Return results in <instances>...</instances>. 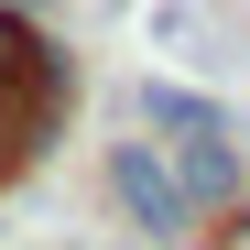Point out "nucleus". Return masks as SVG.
Returning a JSON list of instances; mask_svg holds the SVG:
<instances>
[{
    "label": "nucleus",
    "instance_id": "obj_1",
    "mask_svg": "<svg viewBox=\"0 0 250 250\" xmlns=\"http://www.w3.org/2000/svg\"><path fill=\"white\" fill-rule=\"evenodd\" d=\"M98 185H109V207H120L152 250L196 239V207H185V185H174V163H163V142H109V152H98Z\"/></svg>",
    "mask_w": 250,
    "mask_h": 250
},
{
    "label": "nucleus",
    "instance_id": "obj_2",
    "mask_svg": "<svg viewBox=\"0 0 250 250\" xmlns=\"http://www.w3.org/2000/svg\"><path fill=\"white\" fill-rule=\"evenodd\" d=\"M163 163H174V185H185V207H196V218H218V207L250 185V152H239V131H207V142H163Z\"/></svg>",
    "mask_w": 250,
    "mask_h": 250
},
{
    "label": "nucleus",
    "instance_id": "obj_3",
    "mask_svg": "<svg viewBox=\"0 0 250 250\" xmlns=\"http://www.w3.org/2000/svg\"><path fill=\"white\" fill-rule=\"evenodd\" d=\"M131 109H142V131H152V142H207V131H229V109L207 98V87H185V76H142Z\"/></svg>",
    "mask_w": 250,
    "mask_h": 250
},
{
    "label": "nucleus",
    "instance_id": "obj_4",
    "mask_svg": "<svg viewBox=\"0 0 250 250\" xmlns=\"http://www.w3.org/2000/svg\"><path fill=\"white\" fill-rule=\"evenodd\" d=\"M44 131H55V109H33V98H22V76H0V185L44 152Z\"/></svg>",
    "mask_w": 250,
    "mask_h": 250
},
{
    "label": "nucleus",
    "instance_id": "obj_5",
    "mask_svg": "<svg viewBox=\"0 0 250 250\" xmlns=\"http://www.w3.org/2000/svg\"><path fill=\"white\" fill-rule=\"evenodd\" d=\"M22 55H33V22L11 11V0H0V76H22Z\"/></svg>",
    "mask_w": 250,
    "mask_h": 250
},
{
    "label": "nucleus",
    "instance_id": "obj_6",
    "mask_svg": "<svg viewBox=\"0 0 250 250\" xmlns=\"http://www.w3.org/2000/svg\"><path fill=\"white\" fill-rule=\"evenodd\" d=\"M11 11H22V22H33V11H44V0H11Z\"/></svg>",
    "mask_w": 250,
    "mask_h": 250
},
{
    "label": "nucleus",
    "instance_id": "obj_7",
    "mask_svg": "<svg viewBox=\"0 0 250 250\" xmlns=\"http://www.w3.org/2000/svg\"><path fill=\"white\" fill-rule=\"evenodd\" d=\"M131 250H152V239H131Z\"/></svg>",
    "mask_w": 250,
    "mask_h": 250
}]
</instances>
